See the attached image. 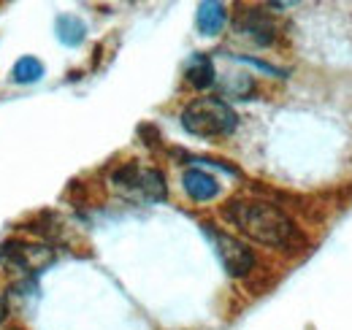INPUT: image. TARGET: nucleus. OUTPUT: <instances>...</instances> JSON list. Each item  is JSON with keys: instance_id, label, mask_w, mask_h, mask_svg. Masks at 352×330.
I'll return each instance as SVG.
<instances>
[{"instance_id": "nucleus-1", "label": "nucleus", "mask_w": 352, "mask_h": 330, "mask_svg": "<svg viewBox=\"0 0 352 330\" xmlns=\"http://www.w3.org/2000/svg\"><path fill=\"white\" fill-rule=\"evenodd\" d=\"M222 217L247 239L263 244V247H287L296 239L293 219L274 204L239 198L222 208Z\"/></svg>"}, {"instance_id": "nucleus-2", "label": "nucleus", "mask_w": 352, "mask_h": 330, "mask_svg": "<svg viewBox=\"0 0 352 330\" xmlns=\"http://www.w3.org/2000/svg\"><path fill=\"white\" fill-rule=\"evenodd\" d=\"M236 124H239L236 111L220 98H198V100L187 103L182 111V127L198 138L230 135L236 130Z\"/></svg>"}, {"instance_id": "nucleus-3", "label": "nucleus", "mask_w": 352, "mask_h": 330, "mask_svg": "<svg viewBox=\"0 0 352 330\" xmlns=\"http://www.w3.org/2000/svg\"><path fill=\"white\" fill-rule=\"evenodd\" d=\"M109 182H111L114 192H120L128 201H138V204H160L168 195L166 176L157 168H146L138 163L120 165Z\"/></svg>"}, {"instance_id": "nucleus-4", "label": "nucleus", "mask_w": 352, "mask_h": 330, "mask_svg": "<svg viewBox=\"0 0 352 330\" xmlns=\"http://www.w3.org/2000/svg\"><path fill=\"white\" fill-rule=\"evenodd\" d=\"M204 228H206V236H209L212 244H214V252H217V257H220L222 268H225L230 276L241 279V276H247V274L255 268V252L247 247L241 239H236V236H230V233H222V230H214L212 225H204Z\"/></svg>"}, {"instance_id": "nucleus-5", "label": "nucleus", "mask_w": 352, "mask_h": 330, "mask_svg": "<svg viewBox=\"0 0 352 330\" xmlns=\"http://www.w3.org/2000/svg\"><path fill=\"white\" fill-rule=\"evenodd\" d=\"M0 263L6 268H16L25 274H41L46 265L54 263V252L46 244H30V241L11 239L0 247Z\"/></svg>"}, {"instance_id": "nucleus-6", "label": "nucleus", "mask_w": 352, "mask_h": 330, "mask_svg": "<svg viewBox=\"0 0 352 330\" xmlns=\"http://www.w3.org/2000/svg\"><path fill=\"white\" fill-rule=\"evenodd\" d=\"M182 184H184V192H187L192 201H198V204L212 201V198H217V192H220L217 179H214L212 173H206V170H198V168L184 170Z\"/></svg>"}, {"instance_id": "nucleus-7", "label": "nucleus", "mask_w": 352, "mask_h": 330, "mask_svg": "<svg viewBox=\"0 0 352 330\" xmlns=\"http://www.w3.org/2000/svg\"><path fill=\"white\" fill-rule=\"evenodd\" d=\"M239 30H241L247 38H252L255 43H261V46L274 41V22L265 16L263 11H258V8H252V11H247V14L241 16Z\"/></svg>"}, {"instance_id": "nucleus-8", "label": "nucleus", "mask_w": 352, "mask_h": 330, "mask_svg": "<svg viewBox=\"0 0 352 330\" xmlns=\"http://www.w3.org/2000/svg\"><path fill=\"white\" fill-rule=\"evenodd\" d=\"M228 22V11L222 3H201L198 6V30L204 36H217Z\"/></svg>"}, {"instance_id": "nucleus-9", "label": "nucleus", "mask_w": 352, "mask_h": 330, "mask_svg": "<svg viewBox=\"0 0 352 330\" xmlns=\"http://www.w3.org/2000/svg\"><path fill=\"white\" fill-rule=\"evenodd\" d=\"M187 82L192 84L195 89H206L214 84V65L206 54H195L190 63H187V71H184Z\"/></svg>"}, {"instance_id": "nucleus-10", "label": "nucleus", "mask_w": 352, "mask_h": 330, "mask_svg": "<svg viewBox=\"0 0 352 330\" xmlns=\"http://www.w3.org/2000/svg\"><path fill=\"white\" fill-rule=\"evenodd\" d=\"M54 30H57V38L65 43V46H79V43L85 41V33H87L85 22L79 16H71V14L57 16Z\"/></svg>"}, {"instance_id": "nucleus-11", "label": "nucleus", "mask_w": 352, "mask_h": 330, "mask_svg": "<svg viewBox=\"0 0 352 330\" xmlns=\"http://www.w3.org/2000/svg\"><path fill=\"white\" fill-rule=\"evenodd\" d=\"M41 76H44V63L38 57H22L11 71V79L16 84H36Z\"/></svg>"}, {"instance_id": "nucleus-12", "label": "nucleus", "mask_w": 352, "mask_h": 330, "mask_svg": "<svg viewBox=\"0 0 352 330\" xmlns=\"http://www.w3.org/2000/svg\"><path fill=\"white\" fill-rule=\"evenodd\" d=\"M6 317H8V303H6L3 298H0V322H3Z\"/></svg>"}]
</instances>
